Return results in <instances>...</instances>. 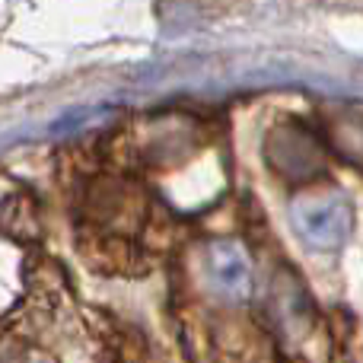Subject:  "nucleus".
Listing matches in <instances>:
<instances>
[{
	"label": "nucleus",
	"instance_id": "nucleus-1",
	"mask_svg": "<svg viewBox=\"0 0 363 363\" xmlns=\"http://www.w3.org/2000/svg\"><path fill=\"white\" fill-rule=\"evenodd\" d=\"M296 223L313 242L332 245L345 239L347 226H351V211L345 207V201H313L309 207L296 211Z\"/></svg>",
	"mask_w": 363,
	"mask_h": 363
}]
</instances>
